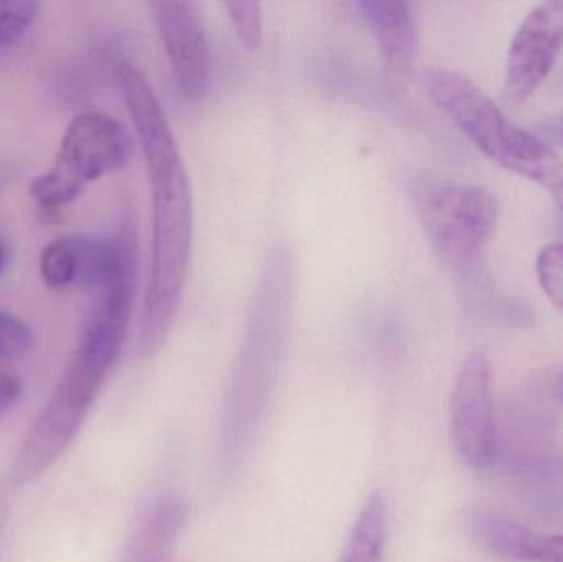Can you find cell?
<instances>
[{
  "mask_svg": "<svg viewBox=\"0 0 563 562\" xmlns=\"http://www.w3.org/2000/svg\"><path fill=\"white\" fill-rule=\"evenodd\" d=\"M121 85L137 129L152 190V261L141 326V353L152 356L170 333L194 241L190 180L164 109L144 73L122 66Z\"/></svg>",
  "mask_w": 563,
  "mask_h": 562,
  "instance_id": "cell-1",
  "label": "cell"
},
{
  "mask_svg": "<svg viewBox=\"0 0 563 562\" xmlns=\"http://www.w3.org/2000/svg\"><path fill=\"white\" fill-rule=\"evenodd\" d=\"M284 319L266 320L256 310L253 330L231 373L220 415V464L224 475L244 464L266 425L279 379Z\"/></svg>",
  "mask_w": 563,
  "mask_h": 562,
  "instance_id": "cell-2",
  "label": "cell"
},
{
  "mask_svg": "<svg viewBox=\"0 0 563 562\" xmlns=\"http://www.w3.org/2000/svg\"><path fill=\"white\" fill-rule=\"evenodd\" d=\"M410 200L433 250L450 266H472L492 241L499 220L495 195L478 185L432 177L409 181Z\"/></svg>",
  "mask_w": 563,
  "mask_h": 562,
  "instance_id": "cell-3",
  "label": "cell"
},
{
  "mask_svg": "<svg viewBox=\"0 0 563 562\" xmlns=\"http://www.w3.org/2000/svg\"><path fill=\"white\" fill-rule=\"evenodd\" d=\"M452 436L468 467L485 471L498 454V426L493 398L492 368L483 353L466 356L452 392Z\"/></svg>",
  "mask_w": 563,
  "mask_h": 562,
  "instance_id": "cell-4",
  "label": "cell"
},
{
  "mask_svg": "<svg viewBox=\"0 0 563 562\" xmlns=\"http://www.w3.org/2000/svg\"><path fill=\"white\" fill-rule=\"evenodd\" d=\"M430 101L449 115L486 157L498 164L512 124L499 106L473 79L452 69H430L422 76Z\"/></svg>",
  "mask_w": 563,
  "mask_h": 562,
  "instance_id": "cell-5",
  "label": "cell"
},
{
  "mask_svg": "<svg viewBox=\"0 0 563 562\" xmlns=\"http://www.w3.org/2000/svg\"><path fill=\"white\" fill-rule=\"evenodd\" d=\"M148 7L178 92L187 102H200L210 88V48L200 5L191 0H155Z\"/></svg>",
  "mask_w": 563,
  "mask_h": 562,
  "instance_id": "cell-6",
  "label": "cell"
},
{
  "mask_svg": "<svg viewBox=\"0 0 563 562\" xmlns=\"http://www.w3.org/2000/svg\"><path fill=\"white\" fill-rule=\"evenodd\" d=\"M563 49V2L536 7L512 36L506 63L505 96L509 102L528 101L548 79Z\"/></svg>",
  "mask_w": 563,
  "mask_h": 562,
  "instance_id": "cell-7",
  "label": "cell"
},
{
  "mask_svg": "<svg viewBox=\"0 0 563 562\" xmlns=\"http://www.w3.org/2000/svg\"><path fill=\"white\" fill-rule=\"evenodd\" d=\"M128 151V135L115 119L85 112L66 129L53 170L86 187L88 181L118 170Z\"/></svg>",
  "mask_w": 563,
  "mask_h": 562,
  "instance_id": "cell-8",
  "label": "cell"
},
{
  "mask_svg": "<svg viewBox=\"0 0 563 562\" xmlns=\"http://www.w3.org/2000/svg\"><path fill=\"white\" fill-rule=\"evenodd\" d=\"M188 518V505L175 494L148 502L132 524L121 562H172V551Z\"/></svg>",
  "mask_w": 563,
  "mask_h": 562,
  "instance_id": "cell-9",
  "label": "cell"
},
{
  "mask_svg": "<svg viewBox=\"0 0 563 562\" xmlns=\"http://www.w3.org/2000/svg\"><path fill=\"white\" fill-rule=\"evenodd\" d=\"M357 9L376 38L390 75H409L419 49L416 16L409 3L402 0H361Z\"/></svg>",
  "mask_w": 563,
  "mask_h": 562,
  "instance_id": "cell-10",
  "label": "cell"
},
{
  "mask_svg": "<svg viewBox=\"0 0 563 562\" xmlns=\"http://www.w3.org/2000/svg\"><path fill=\"white\" fill-rule=\"evenodd\" d=\"M466 531L483 553L505 562H538L542 541L534 530L493 511L466 515Z\"/></svg>",
  "mask_w": 563,
  "mask_h": 562,
  "instance_id": "cell-11",
  "label": "cell"
},
{
  "mask_svg": "<svg viewBox=\"0 0 563 562\" xmlns=\"http://www.w3.org/2000/svg\"><path fill=\"white\" fill-rule=\"evenodd\" d=\"M498 164L544 188L563 211V158L538 135L512 125Z\"/></svg>",
  "mask_w": 563,
  "mask_h": 562,
  "instance_id": "cell-12",
  "label": "cell"
},
{
  "mask_svg": "<svg viewBox=\"0 0 563 562\" xmlns=\"http://www.w3.org/2000/svg\"><path fill=\"white\" fill-rule=\"evenodd\" d=\"M386 541V505L380 495L364 504L338 562H380Z\"/></svg>",
  "mask_w": 563,
  "mask_h": 562,
  "instance_id": "cell-13",
  "label": "cell"
},
{
  "mask_svg": "<svg viewBox=\"0 0 563 562\" xmlns=\"http://www.w3.org/2000/svg\"><path fill=\"white\" fill-rule=\"evenodd\" d=\"M78 269L76 240L59 238V240L46 244L42 257H40V274H42L43 283L49 289H63V287L76 283Z\"/></svg>",
  "mask_w": 563,
  "mask_h": 562,
  "instance_id": "cell-14",
  "label": "cell"
},
{
  "mask_svg": "<svg viewBox=\"0 0 563 562\" xmlns=\"http://www.w3.org/2000/svg\"><path fill=\"white\" fill-rule=\"evenodd\" d=\"M82 190H85V187L52 168L48 174L33 180L30 195L40 207L46 208V210H56V208L65 207V205L75 201L82 194Z\"/></svg>",
  "mask_w": 563,
  "mask_h": 562,
  "instance_id": "cell-15",
  "label": "cell"
},
{
  "mask_svg": "<svg viewBox=\"0 0 563 562\" xmlns=\"http://www.w3.org/2000/svg\"><path fill=\"white\" fill-rule=\"evenodd\" d=\"M228 16L233 23L240 42L247 49H257L263 45L264 19L260 2H227Z\"/></svg>",
  "mask_w": 563,
  "mask_h": 562,
  "instance_id": "cell-16",
  "label": "cell"
},
{
  "mask_svg": "<svg viewBox=\"0 0 563 562\" xmlns=\"http://www.w3.org/2000/svg\"><path fill=\"white\" fill-rule=\"evenodd\" d=\"M539 284L548 299L563 312V243H552L538 257Z\"/></svg>",
  "mask_w": 563,
  "mask_h": 562,
  "instance_id": "cell-17",
  "label": "cell"
},
{
  "mask_svg": "<svg viewBox=\"0 0 563 562\" xmlns=\"http://www.w3.org/2000/svg\"><path fill=\"white\" fill-rule=\"evenodd\" d=\"M35 2L9 0L0 2V46L9 45L23 35L36 15Z\"/></svg>",
  "mask_w": 563,
  "mask_h": 562,
  "instance_id": "cell-18",
  "label": "cell"
},
{
  "mask_svg": "<svg viewBox=\"0 0 563 562\" xmlns=\"http://www.w3.org/2000/svg\"><path fill=\"white\" fill-rule=\"evenodd\" d=\"M33 332L16 317L0 312V359H16L33 346Z\"/></svg>",
  "mask_w": 563,
  "mask_h": 562,
  "instance_id": "cell-19",
  "label": "cell"
},
{
  "mask_svg": "<svg viewBox=\"0 0 563 562\" xmlns=\"http://www.w3.org/2000/svg\"><path fill=\"white\" fill-rule=\"evenodd\" d=\"M22 395V383L12 373L0 370V416L9 412Z\"/></svg>",
  "mask_w": 563,
  "mask_h": 562,
  "instance_id": "cell-20",
  "label": "cell"
},
{
  "mask_svg": "<svg viewBox=\"0 0 563 562\" xmlns=\"http://www.w3.org/2000/svg\"><path fill=\"white\" fill-rule=\"evenodd\" d=\"M536 135H538L542 142H545L549 147H563V115L544 122V124L539 128V132Z\"/></svg>",
  "mask_w": 563,
  "mask_h": 562,
  "instance_id": "cell-21",
  "label": "cell"
},
{
  "mask_svg": "<svg viewBox=\"0 0 563 562\" xmlns=\"http://www.w3.org/2000/svg\"><path fill=\"white\" fill-rule=\"evenodd\" d=\"M538 562H563V537L544 538Z\"/></svg>",
  "mask_w": 563,
  "mask_h": 562,
  "instance_id": "cell-22",
  "label": "cell"
},
{
  "mask_svg": "<svg viewBox=\"0 0 563 562\" xmlns=\"http://www.w3.org/2000/svg\"><path fill=\"white\" fill-rule=\"evenodd\" d=\"M559 393H561V398L563 401V378L561 379V385H559Z\"/></svg>",
  "mask_w": 563,
  "mask_h": 562,
  "instance_id": "cell-23",
  "label": "cell"
},
{
  "mask_svg": "<svg viewBox=\"0 0 563 562\" xmlns=\"http://www.w3.org/2000/svg\"><path fill=\"white\" fill-rule=\"evenodd\" d=\"M0 266H2V250H0Z\"/></svg>",
  "mask_w": 563,
  "mask_h": 562,
  "instance_id": "cell-24",
  "label": "cell"
}]
</instances>
